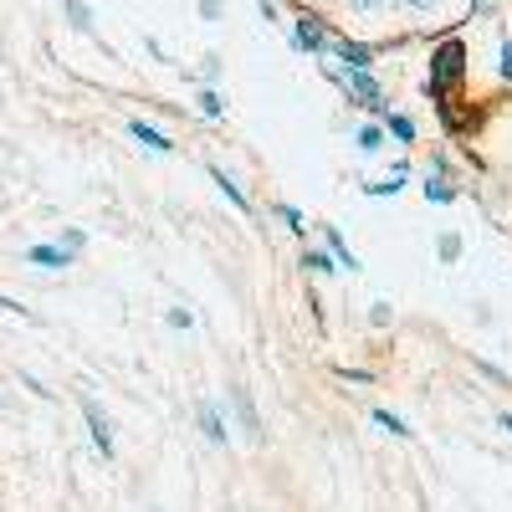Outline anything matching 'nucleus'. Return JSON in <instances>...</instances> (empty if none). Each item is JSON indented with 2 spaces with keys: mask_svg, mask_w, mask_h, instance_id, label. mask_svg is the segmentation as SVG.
<instances>
[{
  "mask_svg": "<svg viewBox=\"0 0 512 512\" xmlns=\"http://www.w3.org/2000/svg\"><path fill=\"white\" fill-rule=\"evenodd\" d=\"M461 77H466V47H461V36L436 41V52H431V93L456 88Z\"/></svg>",
  "mask_w": 512,
  "mask_h": 512,
  "instance_id": "f257e3e1",
  "label": "nucleus"
},
{
  "mask_svg": "<svg viewBox=\"0 0 512 512\" xmlns=\"http://www.w3.org/2000/svg\"><path fill=\"white\" fill-rule=\"evenodd\" d=\"M292 47L297 52H318L323 57V47H328V21L323 16H313V11H303L292 21Z\"/></svg>",
  "mask_w": 512,
  "mask_h": 512,
  "instance_id": "f03ea898",
  "label": "nucleus"
},
{
  "mask_svg": "<svg viewBox=\"0 0 512 512\" xmlns=\"http://www.w3.org/2000/svg\"><path fill=\"white\" fill-rule=\"evenodd\" d=\"M277 216H282V221H287L292 231H303V210H297V205H282V210H277Z\"/></svg>",
  "mask_w": 512,
  "mask_h": 512,
  "instance_id": "6ab92c4d",
  "label": "nucleus"
},
{
  "mask_svg": "<svg viewBox=\"0 0 512 512\" xmlns=\"http://www.w3.org/2000/svg\"><path fill=\"white\" fill-rule=\"evenodd\" d=\"M328 251L338 256V267H344V272H354V267H359L354 256H349V246H344V236H338V231H328Z\"/></svg>",
  "mask_w": 512,
  "mask_h": 512,
  "instance_id": "9d476101",
  "label": "nucleus"
},
{
  "mask_svg": "<svg viewBox=\"0 0 512 512\" xmlns=\"http://www.w3.org/2000/svg\"><path fill=\"white\" fill-rule=\"evenodd\" d=\"M82 415H88V425H93V441H98V451H103V456H113V425H108L103 405H98V400H82Z\"/></svg>",
  "mask_w": 512,
  "mask_h": 512,
  "instance_id": "7ed1b4c3",
  "label": "nucleus"
},
{
  "mask_svg": "<svg viewBox=\"0 0 512 512\" xmlns=\"http://www.w3.org/2000/svg\"><path fill=\"white\" fill-rule=\"evenodd\" d=\"M57 246H67V251L77 256V246H82V231H77V226H72V231H62V241H57Z\"/></svg>",
  "mask_w": 512,
  "mask_h": 512,
  "instance_id": "412c9836",
  "label": "nucleus"
},
{
  "mask_svg": "<svg viewBox=\"0 0 512 512\" xmlns=\"http://www.w3.org/2000/svg\"><path fill=\"white\" fill-rule=\"evenodd\" d=\"M497 420H502V425H507V431H512V410H502V415H497Z\"/></svg>",
  "mask_w": 512,
  "mask_h": 512,
  "instance_id": "393cba45",
  "label": "nucleus"
},
{
  "mask_svg": "<svg viewBox=\"0 0 512 512\" xmlns=\"http://www.w3.org/2000/svg\"><path fill=\"white\" fill-rule=\"evenodd\" d=\"M477 6H487V0H477Z\"/></svg>",
  "mask_w": 512,
  "mask_h": 512,
  "instance_id": "a878e982",
  "label": "nucleus"
},
{
  "mask_svg": "<svg viewBox=\"0 0 512 512\" xmlns=\"http://www.w3.org/2000/svg\"><path fill=\"white\" fill-rule=\"evenodd\" d=\"M349 6H354V11H379L384 0H349Z\"/></svg>",
  "mask_w": 512,
  "mask_h": 512,
  "instance_id": "b1692460",
  "label": "nucleus"
},
{
  "mask_svg": "<svg viewBox=\"0 0 512 512\" xmlns=\"http://www.w3.org/2000/svg\"><path fill=\"white\" fill-rule=\"evenodd\" d=\"M354 144H359L364 154H379V149H384V128H379V123H359V128H354Z\"/></svg>",
  "mask_w": 512,
  "mask_h": 512,
  "instance_id": "6e6552de",
  "label": "nucleus"
},
{
  "mask_svg": "<svg viewBox=\"0 0 512 512\" xmlns=\"http://www.w3.org/2000/svg\"><path fill=\"white\" fill-rule=\"evenodd\" d=\"M67 16H72V26H77V31H93V11L82 6V0H67Z\"/></svg>",
  "mask_w": 512,
  "mask_h": 512,
  "instance_id": "ddd939ff",
  "label": "nucleus"
},
{
  "mask_svg": "<svg viewBox=\"0 0 512 512\" xmlns=\"http://www.w3.org/2000/svg\"><path fill=\"white\" fill-rule=\"evenodd\" d=\"M210 180H216V185H221V195H226V200H231L236 210H251V205H246V190H241V185H236V180L226 175V169H221V164H210Z\"/></svg>",
  "mask_w": 512,
  "mask_h": 512,
  "instance_id": "423d86ee",
  "label": "nucleus"
},
{
  "mask_svg": "<svg viewBox=\"0 0 512 512\" xmlns=\"http://www.w3.org/2000/svg\"><path fill=\"white\" fill-rule=\"evenodd\" d=\"M405 6H410V11H420V16H431V11L441 6V0H405Z\"/></svg>",
  "mask_w": 512,
  "mask_h": 512,
  "instance_id": "4be33fe9",
  "label": "nucleus"
},
{
  "mask_svg": "<svg viewBox=\"0 0 512 512\" xmlns=\"http://www.w3.org/2000/svg\"><path fill=\"white\" fill-rule=\"evenodd\" d=\"M200 16H205V21H216V16H221V0H200Z\"/></svg>",
  "mask_w": 512,
  "mask_h": 512,
  "instance_id": "5701e85b",
  "label": "nucleus"
},
{
  "mask_svg": "<svg viewBox=\"0 0 512 512\" xmlns=\"http://www.w3.org/2000/svg\"><path fill=\"white\" fill-rule=\"evenodd\" d=\"M231 405H236V415L246 420V431H256V410H251V400H246V390H231Z\"/></svg>",
  "mask_w": 512,
  "mask_h": 512,
  "instance_id": "4468645a",
  "label": "nucleus"
},
{
  "mask_svg": "<svg viewBox=\"0 0 512 512\" xmlns=\"http://www.w3.org/2000/svg\"><path fill=\"white\" fill-rule=\"evenodd\" d=\"M128 134H134L149 154H169V149H175V144H169V134H159V128L144 123V118H128Z\"/></svg>",
  "mask_w": 512,
  "mask_h": 512,
  "instance_id": "20e7f679",
  "label": "nucleus"
},
{
  "mask_svg": "<svg viewBox=\"0 0 512 512\" xmlns=\"http://www.w3.org/2000/svg\"><path fill=\"white\" fill-rule=\"evenodd\" d=\"M303 267H308V272H333V256H328V251H308Z\"/></svg>",
  "mask_w": 512,
  "mask_h": 512,
  "instance_id": "f3484780",
  "label": "nucleus"
},
{
  "mask_svg": "<svg viewBox=\"0 0 512 512\" xmlns=\"http://www.w3.org/2000/svg\"><path fill=\"white\" fill-rule=\"evenodd\" d=\"M451 195H456V190H451L441 175H431V180H425V200H431V205H446Z\"/></svg>",
  "mask_w": 512,
  "mask_h": 512,
  "instance_id": "9b49d317",
  "label": "nucleus"
},
{
  "mask_svg": "<svg viewBox=\"0 0 512 512\" xmlns=\"http://www.w3.org/2000/svg\"><path fill=\"white\" fill-rule=\"evenodd\" d=\"M364 190H369V195H379V200H390V195H400V190H405V164L395 169L390 180H374V185H364Z\"/></svg>",
  "mask_w": 512,
  "mask_h": 512,
  "instance_id": "1a4fd4ad",
  "label": "nucleus"
},
{
  "mask_svg": "<svg viewBox=\"0 0 512 512\" xmlns=\"http://www.w3.org/2000/svg\"><path fill=\"white\" fill-rule=\"evenodd\" d=\"M221 108H226V103H221L216 88H200V113H205V118H221Z\"/></svg>",
  "mask_w": 512,
  "mask_h": 512,
  "instance_id": "2eb2a0df",
  "label": "nucleus"
},
{
  "mask_svg": "<svg viewBox=\"0 0 512 512\" xmlns=\"http://www.w3.org/2000/svg\"><path fill=\"white\" fill-rule=\"evenodd\" d=\"M26 262L31 267H47V272H62V267H72V251L67 246H31Z\"/></svg>",
  "mask_w": 512,
  "mask_h": 512,
  "instance_id": "39448f33",
  "label": "nucleus"
},
{
  "mask_svg": "<svg viewBox=\"0 0 512 512\" xmlns=\"http://www.w3.org/2000/svg\"><path fill=\"white\" fill-rule=\"evenodd\" d=\"M390 134H395L400 144H415V123H410L405 113H390Z\"/></svg>",
  "mask_w": 512,
  "mask_h": 512,
  "instance_id": "f8f14e48",
  "label": "nucleus"
},
{
  "mask_svg": "<svg viewBox=\"0 0 512 512\" xmlns=\"http://www.w3.org/2000/svg\"><path fill=\"white\" fill-rule=\"evenodd\" d=\"M436 251H441V262H456V256H461V241H456V236H441Z\"/></svg>",
  "mask_w": 512,
  "mask_h": 512,
  "instance_id": "a211bd4d",
  "label": "nucleus"
},
{
  "mask_svg": "<svg viewBox=\"0 0 512 512\" xmlns=\"http://www.w3.org/2000/svg\"><path fill=\"white\" fill-rule=\"evenodd\" d=\"M497 72L512 82V41H502V62H497Z\"/></svg>",
  "mask_w": 512,
  "mask_h": 512,
  "instance_id": "aec40b11",
  "label": "nucleus"
},
{
  "mask_svg": "<svg viewBox=\"0 0 512 512\" xmlns=\"http://www.w3.org/2000/svg\"><path fill=\"white\" fill-rule=\"evenodd\" d=\"M200 431L216 441V446H226V420H221V410L216 405H200Z\"/></svg>",
  "mask_w": 512,
  "mask_h": 512,
  "instance_id": "0eeeda50",
  "label": "nucleus"
},
{
  "mask_svg": "<svg viewBox=\"0 0 512 512\" xmlns=\"http://www.w3.org/2000/svg\"><path fill=\"white\" fill-rule=\"evenodd\" d=\"M374 420H379L390 436H410V431H405V420H400V415H390V410H374Z\"/></svg>",
  "mask_w": 512,
  "mask_h": 512,
  "instance_id": "dca6fc26",
  "label": "nucleus"
}]
</instances>
